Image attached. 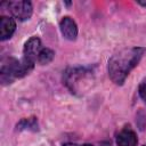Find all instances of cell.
<instances>
[{"mask_svg":"<svg viewBox=\"0 0 146 146\" xmlns=\"http://www.w3.org/2000/svg\"><path fill=\"white\" fill-rule=\"evenodd\" d=\"M146 49L143 47H131L114 54L110 58L107 66L111 80L115 84H123L131 70L138 65Z\"/></svg>","mask_w":146,"mask_h":146,"instance_id":"6da1fadb","label":"cell"},{"mask_svg":"<svg viewBox=\"0 0 146 146\" xmlns=\"http://www.w3.org/2000/svg\"><path fill=\"white\" fill-rule=\"evenodd\" d=\"M8 8L13 16L17 18L18 21H26L32 15V3L26 0H19V1H10L8 2Z\"/></svg>","mask_w":146,"mask_h":146,"instance_id":"7a4b0ae2","label":"cell"},{"mask_svg":"<svg viewBox=\"0 0 146 146\" xmlns=\"http://www.w3.org/2000/svg\"><path fill=\"white\" fill-rule=\"evenodd\" d=\"M41 49H42V47H41L40 39L36 38V36H32L24 44L23 58L34 64L35 60H36V58L39 57V54H40Z\"/></svg>","mask_w":146,"mask_h":146,"instance_id":"3957f363","label":"cell"},{"mask_svg":"<svg viewBox=\"0 0 146 146\" xmlns=\"http://www.w3.org/2000/svg\"><path fill=\"white\" fill-rule=\"evenodd\" d=\"M59 29H60V32H62V34L65 39H67L70 41H73V40L76 39V36H78V26L71 17H68V16L63 17L59 22Z\"/></svg>","mask_w":146,"mask_h":146,"instance_id":"277c9868","label":"cell"},{"mask_svg":"<svg viewBox=\"0 0 146 146\" xmlns=\"http://www.w3.org/2000/svg\"><path fill=\"white\" fill-rule=\"evenodd\" d=\"M16 30V23L13 18L1 16L0 18V40L5 41L9 39Z\"/></svg>","mask_w":146,"mask_h":146,"instance_id":"5b68a950","label":"cell"},{"mask_svg":"<svg viewBox=\"0 0 146 146\" xmlns=\"http://www.w3.org/2000/svg\"><path fill=\"white\" fill-rule=\"evenodd\" d=\"M138 139L136 133L131 129H123L119 132L116 137V144L119 146H137Z\"/></svg>","mask_w":146,"mask_h":146,"instance_id":"8992f818","label":"cell"},{"mask_svg":"<svg viewBox=\"0 0 146 146\" xmlns=\"http://www.w3.org/2000/svg\"><path fill=\"white\" fill-rule=\"evenodd\" d=\"M54 56H55V52L51 50V49H48V48H42L40 54H39V57H38V60L40 64L44 65V64H49L52 59H54Z\"/></svg>","mask_w":146,"mask_h":146,"instance_id":"52a82bcc","label":"cell"},{"mask_svg":"<svg viewBox=\"0 0 146 146\" xmlns=\"http://www.w3.org/2000/svg\"><path fill=\"white\" fill-rule=\"evenodd\" d=\"M138 91H139L140 98H141V99L145 102V104H146V78L140 82L139 88H138Z\"/></svg>","mask_w":146,"mask_h":146,"instance_id":"ba28073f","label":"cell"},{"mask_svg":"<svg viewBox=\"0 0 146 146\" xmlns=\"http://www.w3.org/2000/svg\"><path fill=\"white\" fill-rule=\"evenodd\" d=\"M137 3H139V5L144 6V7H146V1H141V0H138V1H137Z\"/></svg>","mask_w":146,"mask_h":146,"instance_id":"9c48e42d","label":"cell"},{"mask_svg":"<svg viewBox=\"0 0 146 146\" xmlns=\"http://www.w3.org/2000/svg\"><path fill=\"white\" fill-rule=\"evenodd\" d=\"M63 146H79V145H76V144H72V143H67V144H64Z\"/></svg>","mask_w":146,"mask_h":146,"instance_id":"30bf717a","label":"cell"},{"mask_svg":"<svg viewBox=\"0 0 146 146\" xmlns=\"http://www.w3.org/2000/svg\"><path fill=\"white\" fill-rule=\"evenodd\" d=\"M81 146H92V145H90V144H84V145H81Z\"/></svg>","mask_w":146,"mask_h":146,"instance_id":"8fae6325","label":"cell"}]
</instances>
